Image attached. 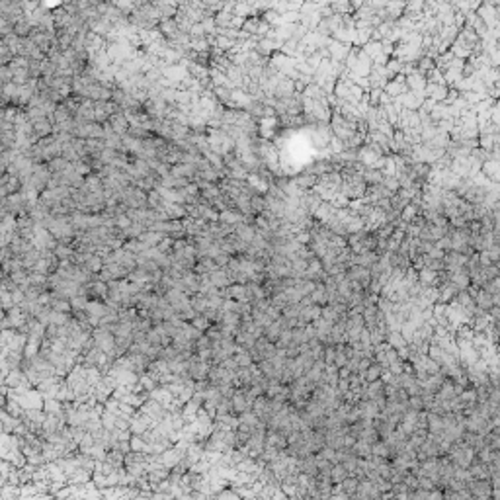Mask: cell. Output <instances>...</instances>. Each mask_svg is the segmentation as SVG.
Instances as JSON below:
<instances>
[{
	"label": "cell",
	"instance_id": "7a4b0ae2",
	"mask_svg": "<svg viewBox=\"0 0 500 500\" xmlns=\"http://www.w3.org/2000/svg\"><path fill=\"white\" fill-rule=\"evenodd\" d=\"M404 84H406V90L409 92H414V94H424V88H426V79L424 75L420 72H411L409 77H404Z\"/></svg>",
	"mask_w": 500,
	"mask_h": 500
},
{
	"label": "cell",
	"instance_id": "52a82bcc",
	"mask_svg": "<svg viewBox=\"0 0 500 500\" xmlns=\"http://www.w3.org/2000/svg\"><path fill=\"white\" fill-rule=\"evenodd\" d=\"M480 172L487 176V180L494 182V184H498V178H500L498 160H487V162H483V164H480Z\"/></svg>",
	"mask_w": 500,
	"mask_h": 500
},
{
	"label": "cell",
	"instance_id": "9a60e30c",
	"mask_svg": "<svg viewBox=\"0 0 500 500\" xmlns=\"http://www.w3.org/2000/svg\"><path fill=\"white\" fill-rule=\"evenodd\" d=\"M418 277H420V284L424 285H432L434 282H436V277H438V274L436 272H430V270H420V274H418Z\"/></svg>",
	"mask_w": 500,
	"mask_h": 500
},
{
	"label": "cell",
	"instance_id": "8fae6325",
	"mask_svg": "<svg viewBox=\"0 0 500 500\" xmlns=\"http://www.w3.org/2000/svg\"><path fill=\"white\" fill-rule=\"evenodd\" d=\"M350 280H362V285H367L369 284V270H365V268H362V266H352L350 268Z\"/></svg>",
	"mask_w": 500,
	"mask_h": 500
},
{
	"label": "cell",
	"instance_id": "5bb4252c",
	"mask_svg": "<svg viewBox=\"0 0 500 500\" xmlns=\"http://www.w3.org/2000/svg\"><path fill=\"white\" fill-rule=\"evenodd\" d=\"M424 79H426V84H443V75L438 69H432Z\"/></svg>",
	"mask_w": 500,
	"mask_h": 500
},
{
	"label": "cell",
	"instance_id": "30bf717a",
	"mask_svg": "<svg viewBox=\"0 0 500 500\" xmlns=\"http://www.w3.org/2000/svg\"><path fill=\"white\" fill-rule=\"evenodd\" d=\"M362 51H363V53H365V55H367V57H369V59H372V63H373V61L377 59L379 55H383V51H381V41H373V40H369V41H367V43H365V45H363V47H362Z\"/></svg>",
	"mask_w": 500,
	"mask_h": 500
},
{
	"label": "cell",
	"instance_id": "8992f818",
	"mask_svg": "<svg viewBox=\"0 0 500 500\" xmlns=\"http://www.w3.org/2000/svg\"><path fill=\"white\" fill-rule=\"evenodd\" d=\"M235 235L238 240H243L245 245H250L252 238L256 236V227L250 225V223H243V225L235 227Z\"/></svg>",
	"mask_w": 500,
	"mask_h": 500
},
{
	"label": "cell",
	"instance_id": "4fadbf2b",
	"mask_svg": "<svg viewBox=\"0 0 500 500\" xmlns=\"http://www.w3.org/2000/svg\"><path fill=\"white\" fill-rule=\"evenodd\" d=\"M416 215H420V211H418L416 207H412L411 203H409V206H406V207H404V209H402V211H401V215H399V219H401V221H404V223H409V225H411V223H412V219H414V217H416Z\"/></svg>",
	"mask_w": 500,
	"mask_h": 500
},
{
	"label": "cell",
	"instance_id": "3957f363",
	"mask_svg": "<svg viewBox=\"0 0 500 500\" xmlns=\"http://www.w3.org/2000/svg\"><path fill=\"white\" fill-rule=\"evenodd\" d=\"M383 92H385L387 96H391V98H399V96H402L404 92H409V90H406V84H404V77L397 75L395 79L387 82V86L383 88Z\"/></svg>",
	"mask_w": 500,
	"mask_h": 500
},
{
	"label": "cell",
	"instance_id": "6da1fadb",
	"mask_svg": "<svg viewBox=\"0 0 500 500\" xmlns=\"http://www.w3.org/2000/svg\"><path fill=\"white\" fill-rule=\"evenodd\" d=\"M326 51H328L330 61H334V63H342V61L348 57V53L352 51V45H346V43H340V41H334L332 38H330L328 45H326Z\"/></svg>",
	"mask_w": 500,
	"mask_h": 500
},
{
	"label": "cell",
	"instance_id": "277c9868",
	"mask_svg": "<svg viewBox=\"0 0 500 500\" xmlns=\"http://www.w3.org/2000/svg\"><path fill=\"white\" fill-rule=\"evenodd\" d=\"M219 221H221L223 225H229V227H236V225H243V223H248V219H246L243 213L233 211V209L221 211V213H219Z\"/></svg>",
	"mask_w": 500,
	"mask_h": 500
},
{
	"label": "cell",
	"instance_id": "ba28073f",
	"mask_svg": "<svg viewBox=\"0 0 500 500\" xmlns=\"http://www.w3.org/2000/svg\"><path fill=\"white\" fill-rule=\"evenodd\" d=\"M295 186L299 188V190H303V192H307V190H313L314 186H317V182H319V178L313 176V174H309V172H303V174H299V176H295L293 180Z\"/></svg>",
	"mask_w": 500,
	"mask_h": 500
},
{
	"label": "cell",
	"instance_id": "7c38bea8",
	"mask_svg": "<svg viewBox=\"0 0 500 500\" xmlns=\"http://www.w3.org/2000/svg\"><path fill=\"white\" fill-rule=\"evenodd\" d=\"M250 209H252V215H260L266 211V199L264 196H254L250 197Z\"/></svg>",
	"mask_w": 500,
	"mask_h": 500
},
{
	"label": "cell",
	"instance_id": "2e32d148",
	"mask_svg": "<svg viewBox=\"0 0 500 500\" xmlns=\"http://www.w3.org/2000/svg\"><path fill=\"white\" fill-rule=\"evenodd\" d=\"M213 284H217V285H225L227 284V277H225V274L223 272H213Z\"/></svg>",
	"mask_w": 500,
	"mask_h": 500
},
{
	"label": "cell",
	"instance_id": "9c48e42d",
	"mask_svg": "<svg viewBox=\"0 0 500 500\" xmlns=\"http://www.w3.org/2000/svg\"><path fill=\"white\" fill-rule=\"evenodd\" d=\"M334 215H336V209H334L328 201H323V203H321V207L314 211L313 217H314V219H319V223H321V225H324V223H326L328 219H332Z\"/></svg>",
	"mask_w": 500,
	"mask_h": 500
},
{
	"label": "cell",
	"instance_id": "5b68a950",
	"mask_svg": "<svg viewBox=\"0 0 500 500\" xmlns=\"http://www.w3.org/2000/svg\"><path fill=\"white\" fill-rule=\"evenodd\" d=\"M467 260H469V256L457 254V252H448V254L443 256V266H446L448 270L457 272V270H461L463 266L467 264Z\"/></svg>",
	"mask_w": 500,
	"mask_h": 500
}]
</instances>
